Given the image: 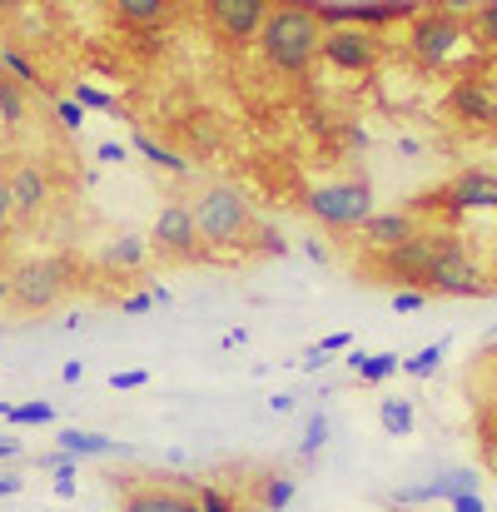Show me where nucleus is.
Wrapping results in <instances>:
<instances>
[{"label":"nucleus","mask_w":497,"mask_h":512,"mask_svg":"<svg viewBox=\"0 0 497 512\" xmlns=\"http://www.w3.org/2000/svg\"><path fill=\"white\" fill-rule=\"evenodd\" d=\"M423 234V219H418V209H373V219L358 229V244H363V254H388V249H398V244H408V239H418Z\"/></svg>","instance_id":"11"},{"label":"nucleus","mask_w":497,"mask_h":512,"mask_svg":"<svg viewBox=\"0 0 497 512\" xmlns=\"http://www.w3.org/2000/svg\"><path fill=\"white\" fill-rule=\"evenodd\" d=\"M0 80H10V75H5V65H0Z\"/></svg>","instance_id":"52"},{"label":"nucleus","mask_w":497,"mask_h":512,"mask_svg":"<svg viewBox=\"0 0 497 512\" xmlns=\"http://www.w3.org/2000/svg\"><path fill=\"white\" fill-rule=\"evenodd\" d=\"M174 5H189V0H174Z\"/></svg>","instance_id":"53"},{"label":"nucleus","mask_w":497,"mask_h":512,"mask_svg":"<svg viewBox=\"0 0 497 512\" xmlns=\"http://www.w3.org/2000/svg\"><path fill=\"white\" fill-rule=\"evenodd\" d=\"M10 224H15V199H10V179L0 174V239L10 234Z\"/></svg>","instance_id":"35"},{"label":"nucleus","mask_w":497,"mask_h":512,"mask_svg":"<svg viewBox=\"0 0 497 512\" xmlns=\"http://www.w3.org/2000/svg\"><path fill=\"white\" fill-rule=\"evenodd\" d=\"M398 368H403V358H398V353H373V358H363L358 383H383V378H393Z\"/></svg>","instance_id":"26"},{"label":"nucleus","mask_w":497,"mask_h":512,"mask_svg":"<svg viewBox=\"0 0 497 512\" xmlns=\"http://www.w3.org/2000/svg\"><path fill=\"white\" fill-rule=\"evenodd\" d=\"M55 115H60V125H65V130H80V125H85V110H80L75 100H60V105H55Z\"/></svg>","instance_id":"36"},{"label":"nucleus","mask_w":497,"mask_h":512,"mask_svg":"<svg viewBox=\"0 0 497 512\" xmlns=\"http://www.w3.org/2000/svg\"><path fill=\"white\" fill-rule=\"evenodd\" d=\"M55 498L70 503V498H75V478H55Z\"/></svg>","instance_id":"48"},{"label":"nucleus","mask_w":497,"mask_h":512,"mask_svg":"<svg viewBox=\"0 0 497 512\" xmlns=\"http://www.w3.org/2000/svg\"><path fill=\"white\" fill-rule=\"evenodd\" d=\"M30 5H35V0H0V25H15Z\"/></svg>","instance_id":"38"},{"label":"nucleus","mask_w":497,"mask_h":512,"mask_svg":"<svg viewBox=\"0 0 497 512\" xmlns=\"http://www.w3.org/2000/svg\"><path fill=\"white\" fill-rule=\"evenodd\" d=\"M5 179H10V199H15V219H35V214H45V209H50L55 184H50V174L40 170L35 160H20Z\"/></svg>","instance_id":"12"},{"label":"nucleus","mask_w":497,"mask_h":512,"mask_svg":"<svg viewBox=\"0 0 497 512\" xmlns=\"http://www.w3.org/2000/svg\"><path fill=\"white\" fill-rule=\"evenodd\" d=\"M160 299H155V289H140V294H125L120 299V314H150Z\"/></svg>","instance_id":"33"},{"label":"nucleus","mask_w":497,"mask_h":512,"mask_svg":"<svg viewBox=\"0 0 497 512\" xmlns=\"http://www.w3.org/2000/svg\"><path fill=\"white\" fill-rule=\"evenodd\" d=\"M448 110L463 120V125H497V95L488 80H478V75H463L458 85H453V95H448Z\"/></svg>","instance_id":"13"},{"label":"nucleus","mask_w":497,"mask_h":512,"mask_svg":"<svg viewBox=\"0 0 497 512\" xmlns=\"http://www.w3.org/2000/svg\"><path fill=\"white\" fill-rule=\"evenodd\" d=\"M428 234H433L428 294H443V299H483V294H493L488 269L473 259V249L453 229H428Z\"/></svg>","instance_id":"4"},{"label":"nucleus","mask_w":497,"mask_h":512,"mask_svg":"<svg viewBox=\"0 0 497 512\" xmlns=\"http://www.w3.org/2000/svg\"><path fill=\"white\" fill-rule=\"evenodd\" d=\"M95 160H100V165H125V160H130V150H125L120 140H105V145L95 150Z\"/></svg>","instance_id":"37"},{"label":"nucleus","mask_w":497,"mask_h":512,"mask_svg":"<svg viewBox=\"0 0 497 512\" xmlns=\"http://www.w3.org/2000/svg\"><path fill=\"white\" fill-rule=\"evenodd\" d=\"M70 100H75L80 110H105V115H115V110H120V100H115L110 90H100V85H85V80L75 85V95H70Z\"/></svg>","instance_id":"25"},{"label":"nucleus","mask_w":497,"mask_h":512,"mask_svg":"<svg viewBox=\"0 0 497 512\" xmlns=\"http://www.w3.org/2000/svg\"><path fill=\"white\" fill-rule=\"evenodd\" d=\"M259 234H264V239H259V249H264V254H284V249H289L284 239H274V229H259Z\"/></svg>","instance_id":"43"},{"label":"nucleus","mask_w":497,"mask_h":512,"mask_svg":"<svg viewBox=\"0 0 497 512\" xmlns=\"http://www.w3.org/2000/svg\"><path fill=\"white\" fill-rule=\"evenodd\" d=\"M0 120H5L10 130L25 120V95H20V85H15V80H0Z\"/></svg>","instance_id":"30"},{"label":"nucleus","mask_w":497,"mask_h":512,"mask_svg":"<svg viewBox=\"0 0 497 512\" xmlns=\"http://www.w3.org/2000/svg\"><path fill=\"white\" fill-rule=\"evenodd\" d=\"M329 443V413H309V428H304V443H299V458H314L319 448Z\"/></svg>","instance_id":"29"},{"label":"nucleus","mask_w":497,"mask_h":512,"mask_svg":"<svg viewBox=\"0 0 497 512\" xmlns=\"http://www.w3.org/2000/svg\"><path fill=\"white\" fill-rule=\"evenodd\" d=\"M199 5H204V20L214 25V35L229 45L259 40V30L274 10V0H199Z\"/></svg>","instance_id":"8"},{"label":"nucleus","mask_w":497,"mask_h":512,"mask_svg":"<svg viewBox=\"0 0 497 512\" xmlns=\"http://www.w3.org/2000/svg\"><path fill=\"white\" fill-rule=\"evenodd\" d=\"M75 279H80L75 264L60 259V254L25 259V264H15V269L5 274V284H10V309H20V314H50L55 304L70 299Z\"/></svg>","instance_id":"3"},{"label":"nucleus","mask_w":497,"mask_h":512,"mask_svg":"<svg viewBox=\"0 0 497 512\" xmlns=\"http://www.w3.org/2000/svg\"><path fill=\"white\" fill-rule=\"evenodd\" d=\"M348 343H353V334H343V329H338V334H329V339H319L314 348H319V353H329V358H333V353H338V348H348Z\"/></svg>","instance_id":"39"},{"label":"nucleus","mask_w":497,"mask_h":512,"mask_svg":"<svg viewBox=\"0 0 497 512\" xmlns=\"http://www.w3.org/2000/svg\"><path fill=\"white\" fill-rule=\"evenodd\" d=\"M150 249L160 254V259H174V264H189L204 244H199V229H194V204H184V199H174L160 209V219H155V229H150Z\"/></svg>","instance_id":"9"},{"label":"nucleus","mask_w":497,"mask_h":512,"mask_svg":"<svg viewBox=\"0 0 497 512\" xmlns=\"http://www.w3.org/2000/svg\"><path fill=\"white\" fill-rule=\"evenodd\" d=\"M20 488H25V478H20V473H0V498H15Z\"/></svg>","instance_id":"42"},{"label":"nucleus","mask_w":497,"mask_h":512,"mask_svg":"<svg viewBox=\"0 0 497 512\" xmlns=\"http://www.w3.org/2000/svg\"><path fill=\"white\" fill-rule=\"evenodd\" d=\"M150 383V368H120V373H110V388L115 393H130V388H145Z\"/></svg>","instance_id":"32"},{"label":"nucleus","mask_w":497,"mask_h":512,"mask_svg":"<svg viewBox=\"0 0 497 512\" xmlns=\"http://www.w3.org/2000/svg\"><path fill=\"white\" fill-rule=\"evenodd\" d=\"M0 65H5V75H10L15 85H25V90L45 85V80H40V70H35V60H30L25 50H15V45H0Z\"/></svg>","instance_id":"20"},{"label":"nucleus","mask_w":497,"mask_h":512,"mask_svg":"<svg viewBox=\"0 0 497 512\" xmlns=\"http://www.w3.org/2000/svg\"><path fill=\"white\" fill-rule=\"evenodd\" d=\"M493 339H497V329H493Z\"/></svg>","instance_id":"54"},{"label":"nucleus","mask_w":497,"mask_h":512,"mask_svg":"<svg viewBox=\"0 0 497 512\" xmlns=\"http://www.w3.org/2000/svg\"><path fill=\"white\" fill-rule=\"evenodd\" d=\"M120 512H199L194 493H179L165 483H145V488H125Z\"/></svg>","instance_id":"15"},{"label":"nucleus","mask_w":497,"mask_h":512,"mask_svg":"<svg viewBox=\"0 0 497 512\" xmlns=\"http://www.w3.org/2000/svg\"><path fill=\"white\" fill-rule=\"evenodd\" d=\"M463 20H468V40H473L478 50H497V0H493V5L468 10Z\"/></svg>","instance_id":"19"},{"label":"nucleus","mask_w":497,"mask_h":512,"mask_svg":"<svg viewBox=\"0 0 497 512\" xmlns=\"http://www.w3.org/2000/svg\"><path fill=\"white\" fill-rule=\"evenodd\" d=\"M254 45H259V60L274 75H309L314 60H319V45H324V25H319L314 10L274 0V10H269V20H264Z\"/></svg>","instance_id":"1"},{"label":"nucleus","mask_w":497,"mask_h":512,"mask_svg":"<svg viewBox=\"0 0 497 512\" xmlns=\"http://www.w3.org/2000/svg\"><path fill=\"white\" fill-rule=\"evenodd\" d=\"M110 15L120 25H135V30H150V25H165L174 15V0H105Z\"/></svg>","instance_id":"17"},{"label":"nucleus","mask_w":497,"mask_h":512,"mask_svg":"<svg viewBox=\"0 0 497 512\" xmlns=\"http://www.w3.org/2000/svg\"><path fill=\"white\" fill-rule=\"evenodd\" d=\"M0 458H20V438H0Z\"/></svg>","instance_id":"49"},{"label":"nucleus","mask_w":497,"mask_h":512,"mask_svg":"<svg viewBox=\"0 0 497 512\" xmlns=\"http://www.w3.org/2000/svg\"><path fill=\"white\" fill-rule=\"evenodd\" d=\"M135 150L155 165V170H169V174H189V160L184 155H174L169 145H160V140H150V135H135Z\"/></svg>","instance_id":"23"},{"label":"nucleus","mask_w":497,"mask_h":512,"mask_svg":"<svg viewBox=\"0 0 497 512\" xmlns=\"http://www.w3.org/2000/svg\"><path fill=\"white\" fill-rule=\"evenodd\" d=\"M194 229L204 249H234V244H249L259 224H254L249 194H239L234 184H214L194 204Z\"/></svg>","instance_id":"2"},{"label":"nucleus","mask_w":497,"mask_h":512,"mask_svg":"<svg viewBox=\"0 0 497 512\" xmlns=\"http://www.w3.org/2000/svg\"><path fill=\"white\" fill-rule=\"evenodd\" d=\"M60 378H65V383H80V378H85V363H80V358H70V363L60 368Z\"/></svg>","instance_id":"46"},{"label":"nucleus","mask_w":497,"mask_h":512,"mask_svg":"<svg viewBox=\"0 0 497 512\" xmlns=\"http://www.w3.org/2000/svg\"><path fill=\"white\" fill-rule=\"evenodd\" d=\"M448 343H453V339H438V343H428V348H418L413 358H403V373H408V378H433V373L443 368Z\"/></svg>","instance_id":"24"},{"label":"nucleus","mask_w":497,"mask_h":512,"mask_svg":"<svg viewBox=\"0 0 497 512\" xmlns=\"http://www.w3.org/2000/svg\"><path fill=\"white\" fill-rule=\"evenodd\" d=\"M304 209L324 224V229H363L373 219V194H368V179H324V184H309L304 194Z\"/></svg>","instance_id":"6"},{"label":"nucleus","mask_w":497,"mask_h":512,"mask_svg":"<svg viewBox=\"0 0 497 512\" xmlns=\"http://www.w3.org/2000/svg\"><path fill=\"white\" fill-rule=\"evenodd\" d=\"M438 194H443V204H453V209H497V174L468 170V174H458L453 184H443Z\"/></svg>","instance_id":"14"},{"label":"nucleus","mask_w":497,"mask_h":512,"mask_svg":"<svg viewBox=\"0 0 497 512\" xmlns=\"http://www.w3.org/2000/svg\"><path fill=\"white\" fill-rule=\"evenodd\" d=\"M319 60L343 75H373L383 65V35L363 30V25H333V30H324Z\"/></svg>","instance_id":"7"},{"label":"nucleus","mask_w":497,"mask_h":512,"mask_svg":"<svg viewBox=\"0 0 497 512\" xmlns=\"http://www.w3.org/2000/svg\"><path fill=\"white\" fill-rule=\"evenodd\" d=\"M483 448H488V458L497 468V418H483Z\"/></svg>","instance_id":"40"},{"label":"nucleus","mask_w":497,"mask_h":512,"mask_svg":"<svg viewBox=\"0 0 497 512\" xmlns=\"http://www.w3.org/2000/svg\"><path fill=\"white\" fill-rule=\"evenodd\" d=\"M35 468H45V473H55V478H75V473H80V458L60 448V453H40Z\"/></svg>","instance_id":"31"},{"label":"nucleus","mask_w":497,"mask_h":512,"mask_svg":"<svg viewBox=\"0 0 497 512\" xmlns=\"http://www.w3.org/2000/svg\"><path fill=\"white\" fill-rule=\"evenodd\" d=\"M10 408H15V403H0V423H10Z\"/></svg>","instance_id":"50"},{"label":"nucleus","mask_w":497,"mask_h":512,"mask_svg":"<svg viewBox=\"0 0 497 512\" xmlns=\"http://www.w3.org/2000/svg\"><path fill=\"white\" fill-rule=\"evenodd\" d=\"M194 503H199V512H239V498L224 493V488H214V483H199L194 488Z\"/></svg>","instance_id":"28"},{"label":"nucleus","mask_w":497,"mask_h":512,"mask_svg":"<svg viewBox=\"0 0 497 512\" xmlns=\"http://www.w3.org/2000/svg\"><path fill=\"white\" fill-rule=\"evenodd\" d=\"M324 363H329V353H319V348H309V353L299 358V368H309V373H314V368H324Z\"/></svg>","instance_id":"45"},{"label":"nucleus","mask_w":497,"mask_h":512,"mask_svg":"<svg viewBox=\"0 0 497 512\" xmlns=\"http://www.w3.org/2000/svg\"><path fill=\"white\" fill-rule=\"evenodd\" d=\"M448 508H453V512H488V508H483V498H478V493H463V498H453Z\"/></svg>","instance_id":"41"},{"label":"nucleus","mask_w":497,"mask_h":512,"mask_svg":"<svg viewBox=\"0 0 497 512\" xmlns=\"http://www.w3.org/2000/svg\"><path fill=\"white\" fill-rule=\"evenodd\" d=\"M468 45V20L458 10H418L408 20V55L423 65V70H448L453 55Z\"/></svg>","instance_id":"5"},{"label":"nucleus","mask_w":497,"mask_h":512,"mask_svg":"<svg viewBox=\"0 0 497 512\" xmlns=\"http://www.w3.org/2000/svg\"><path fill=\"white\" fill-rule=\"evenodd\" d=\"M0 304H10V284L5 279H0Z\"/></svg>","instance_id":"51"},{"label":"nucleus","mask_w":497,"mask_h":512,"mask_svg":"<svg viewBox=\"0 0 497 512\" xmlns=\"http://www.w3.org/2000/svg\"><path fill=\"white\" fill-rule=\"evenodd\" d=\"M304 254H309L314 264H329V249H324L319 239H304Z\"/></svg>","instance_id":"44"},{"label":"nucleus","mask_w":497,"mask_h":512,"mask_svg":"<svg viewBox=\"0 0 497 512\" xmlns=\"http://www.w3.org/2000/svg\"><path fill=\"white\" fill-rule=\"evenodd\" d=\"M423 304H428L423 289H393V309H398V314H418Z\"/></svg>","instance_id":"34"},{"label":"nucleus","mask_w":497,"mask_h":512,"mask_svg":"<svg viewBox=\"0 0 497 512\" xmlns=\"http://www.w3.org/2000/svg\"><path fill=\"white\" fill-rule=\"evenodd\" d=\"M145 259H150V239H145V234H115V239L100 249V264H105V269H120V274L145 269Z\"/></svg>","instance_id":"16"},{"label":"nucleus","mask_w":497,"mask_h":512,"mask_svg":"<svg viewBox=\"0 0 497 512\" xmlns=\"http://www.w3.org/2000/svg\"><path fill=\"white\" fill-rule=\"evenodd\" d=\"M428 264H433V234H428V224H423L418 239H408V244H398V249H388V254L373 259V269L383 279H393L398 289H423V294H428Z\"/></svg>","instance_id":"10"},{"label":"nucleus","mask_w":497,"mask_h":512,"mask_svg":"<svg viewBox=\"0 0 497 512\" xmlns=\"http://www.w3.org/2000/svg\"><path fill=\"white\" fill-rule=\"evenodd\" d=\"M294 503V478L289 473H269L259 483V512H284Z\"/></svg>","instance_id":"22"},{"label":"nucleus","mask_w":497,"mask_h":512,"mask_svg":"<svg viewBox=\"0 0 497 512\" xmlns=\"http://www.w3.org/2000/svg\"><path fill=\"white\" fill-rule=\"evenodd\" d=\"M55 438H60V448L75 453V458H115V453H125V443H115V438H105V433H85V428H65V433H55Z\"/></svg>","instance_id":"18"},{"label":"nucleus","mask_w":497,"mask_h":512,"mask_svg":"<svg viewBox=\"0 0 497 512\" xmlns=\"http://www.w3.org/2000/svg\"><path fill=\"white\" fill-rule=\"evenodd\" d=\"M10 423H15V428L55 423V403H45V398H35V403H15V408H10Z\"/></svg>","instance_id":"27"},{"label":"nucleus","mask_w":497,"mask_h":512,"mask_svg":"<svg viewBox=\"0 0 497 512\" xmlns=\"http://www.w3.org/2000/svg\"><path fill=\"white\" fill-rule=\"evenodd\" d=\"M269 408H274V413H294V398H289V393H274Z\"/></svg>","instance_id":"47"},{"label":"nucleus","mask_w":497,"mask_h":512,"mask_svg":"<svg viewBox=\"0 0 497 512\" xmlns=\"http://www.w3.org/2000/svg\"><path fill=\"white\" fill-rule=\"evenodd\" d=\"M378 423H383V433L408 438V433H413V403H408V398H383V403H378Z\"/></svg>","instance_id":"21"}]
</instances>
